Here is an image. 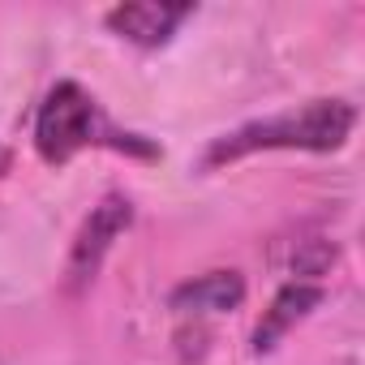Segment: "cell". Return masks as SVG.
<instances>
[{"instance_id": "obj_1", "label": "cell", "mask_w": 365, "mask_h": 365, "mask_svg": "<svg viewBox=\"0 0 365 365\" xmlns=\"http://www.w3.org/2000/svg\"><path fill=\"white\" fill-rule=\"evenodd\" d=\"M356 125V108L348 99H309L292 112H279V116H267V120H250L232 133H220L207 155H202V168H224V163H237L245 155H258V150H314V155H327V150H339L348 142Z\"/></svg>"}, {"instance_id": "obj_2", "label": "cell", "mask_w": 365, "mask_h": 365, "mask_svg": "<svg viewBox=\"0 0 365 365\" xmlns=\"http://www.w3.org/2000/svg\"><path fill=\"white\" fill-rule=\"evenodd\" d=\"M86 146H108V150H120V155H142V159H155L159 150L138 138V133H120L103 120L99 103L78 86V82H56L48 91V99L39 103V116H35V150L43 163L61 168L69 163L78 150Z\"/></svg>"}, {"instance_id": "obj_3", "label": "cell", "mask_w": 365, "mask_h": 365, "mask_svg": "<svg viewBox=\"0 0 365 365\" xmlns=\"http://www.w3.org/2000/svg\"><path fill=\"white\" fill-rule=\"evenodd\" d=\"M129 224H133V202L125 194H103L99 207L82 220V228L69 245V262H65V288L69 292H82V288L95 284L108 250L116 245L120 232H129Z\"/></svg>"}, {"instance_id": "obj_4", "label": "cell", "mask_w": 365, "mask_h": 365, "mask_svg": "<svg viewBox=\"0 0 365 365\" xmlns=\"http://www.w3.org/2000/svg\"><path fill=\"white\" fill-rule=\"evenodd\" d=\"M194 18V5H155V0H142V5H116L108 14V31H116L120 39L138 43V48H163L180 22Z\"/></svg>"}, {"instance_id": "obj_5", "label": "cell", "mask_w": 365, "mask_h": 365, "mask_svg": "<svg viewBox=\"0 0 365 365\" xmlns=\"http://www.w3.org/2000/svg\"><path fill=\"white\" fill-rule=\"evenodd\" d=\"M168 305L176 314H228L245 305V279L237 271H207L198 279L176 284Z\"/></svg>"}, {"instance_id": "obj_6", "label": "cell", "mask_w": 365, "mask_h": 365, "mask_svg": "<svg viewBox=\"0 0 365 365\" xmlns=\"http://www.w3.org/2000/svg\"><path fill=\"white\" fill-rule=\"evenodd\" d=\"M322 284H305V279H292V284H284L279 292H275V301H271V309L262 314V322H258V331H254V352H271L301 318H309L318 305H322Z\"/></svg>"}, {"instance_id": "obj_7", "label": "cell", "mask_w": 365, "mask_h": 365, "mask_svg": "<svg viewBox=\"0 0 365 365\" xmlns=\"http://www.w3.org/2000/svg\"><path fill=\"white\" fill-rule=\"evenodd\" d=\"M331 262H335V245H327V241H301V250L292 254V271L305 284H314L318 275H327Z\"/></svg>"}, {"instance_id": "obj_8", "label": "cell", "mask_w": 365, "mask_h": 365, "mask_svg": "<svg viewBox=\"0 0 365 365\" xmlns=\"http://www.w3.org/2000/svg\"><path fill=\"white\" fill-rule=\"evenodd\" d=\"M9 168H14V150H9V146H0V176H5Z\"/></svg>"}]
</instances>
